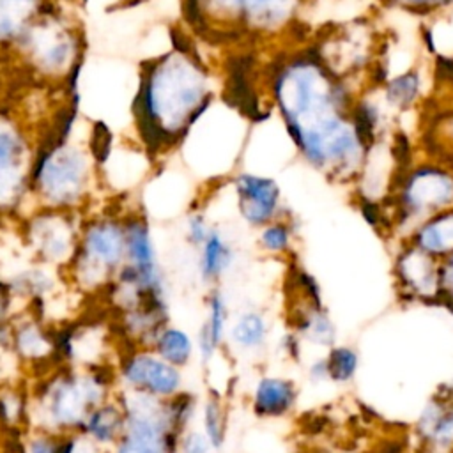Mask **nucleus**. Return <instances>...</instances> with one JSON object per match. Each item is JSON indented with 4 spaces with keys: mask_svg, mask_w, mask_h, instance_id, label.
<instances>
[{
    "mask_svg": "<svg viewBox=\"0 0 453 453\" xmlns=\"http://www.w3.org/2000/svg\"><path fill=\"white\" fill-rule=\"evenodd\" d=\"M271 106L301 157L338 179L363 168L366 149L350 115L354 94L322 62L317 46L276 55L265 71Z\"/></svg>",
    "mask_w": 453,
    "mask_h": 453,
    "instance_id": "1",
    "label": "nucleus"
},
{
    "mask_svg": "<svg viewBox=\"0 0 453 453\" xmlns=\"http://www.w3.org/2000/svg\"><path fill=\"white\" fill-rule=\"evenodd\" d=\"M219 78L191 44L177 42L140 67L131 122L136 142L159 159L180 149L200 120L212 110Z\"/></svg>",
    "mask_w": 453,
    "mask_h": 453,
    "instance_id": "2",
    "label": "nucleus"
},
{
    "mask_svg": "<svg viewBox=\"0 0 453 453\" xmlns=\"http://www.w3.org/2000/svg\"><path fill=\"white\" fill-rule=\"evenodd\" d=\"M74 106H64L39 131L30 175L34 207L85 214L99 203L101 157L92 134H76Z\"/></svg>",
    "mask_w": 453,
    "mask_h": 453,
    "instance_id": "3",
    "label": "nucleus"
},
{
    "mask_svg": "<svg viewBox=\"0 0 453 453\" xmlns=\"http://www.w3.org/2000/svg\"><path fill=\"white\" fill-rule=\"evenodd\" d=\"M85 58L78 18L55 0L21 35L5 60L37 87L74 92Z\"/></svg>",
    "mask_w": 453,
    "mask_h": 453,
    "instance_id": "4",
    "label": "nucleus"
},
{
    "mask_svg": "<svg viewBox=\"0 0 453 453\" xmlns=\"http://www.w3.org/2000/svg\"><path fill=\"white\" fill-rule=\"evenodd\" d=\"M28 380L30 428L60 435L80 434L87 416L119 389L115 365H58Z\"/></svg>",
    "mask_w": 453,
    "mask_h": 453,
    "instance_id": "5",
    "label": "nucleus"
},
{
    "mask_svg": "<svg viewBox=\"0 0 453 453\" xmlns=\"http://www.w3.org/2000/svg\"><path fill=\"white\" fill-rule=\"evenodd\" d=\"M126 205H96L81 216L74 255L62 271L65 283L81 296H104L126 264Z\"/></svg>",
    "mask_w": 453,
    "mask_h": 453,
    "instance_id": "6",
    "label": "nucleus"
},
{
    "mask_svg": "<svg viewBox=\"0 0 453 453\" xmlns=\"http://www.w3.org/2000/svg\"><path fill=\"white\" fill-rule=\"evenodd\" d=\"M304 0H182L191 27L218 39H267L290 28Z\"/></svg>",
    "mask_w": 453,
    "mask_h": 453,
    "instance_id": "7",
    "label": "nucleus"
},
{
    "mask_svg": "<svg viewBox=\"0 0 453 453\" xmlns=\"http://www.w3.org/2000/svg\"><path fill=\"white\" fill-rule=\"evenodd\" d=\"M39 126L12 106H0V221H19L34 205L30 175Z\"/></svg>",
    "mask_w": 453,
    "mask_h": 453,
    "instance_id": "8",
    "label": "nucleus"
},
{
    "mask_svg": "<svg viewBox=\"0 0 453 453\" xmlns=\"http://www.w3.org/2000/svg\"><path fill=\"white\" fill-rule=\"evenodd\" d=\"M83 214L32 207L19 221L21 241L35 264L62 273L76 250Z\"/></svg>",
    "mask_w": 453,
    "mask_h": 453,
    "instance_id": "9",
    "label": "nucleus"
},
{
    "mask_svg": "<svg viewBox=\"0 0 453 453\" xmlns=\"http://www.w3.org/2000/svg\"><path fill=\"white\" fill-rule=\"evenodd\" d=\"M126 412L122 439L108 453H177L179 434L172 428L165 400L117 389Z\"/></svg>",
    "mask_w": 453,
    "mask_h": 453,
    "instance_id": "10",
    "label": "nucleus"
},
{
    "mask_svg": "<svg viewBox=\"0 0 453 453\" xmlns=\"http://www.w3.org/2000/svg\"><path fill=\"white\" fill-rule=\"evenodd\" d=\"M393 186L396 219H428L453 207V172L441 165L409 166Z\"/></svg>",
    "mask_w": 453,
    "mask_h": 453,
    "instance_id": "11",
    "label": "nucleus"
},
{
    "mask_svg": "<svg viewBox=\"0 0 453 453\" xmlns=\"http://www.w3.org/2000/svg\"><path fill=\"white\" fill-rule=\"evenodd\" d=\"M117 386L157 400H170L186 391L184 370L166 363L149 347H124L115 361Z\"/></svg>",
    "mask_w": 453,
    "mask_h": 453,
    "instance_id": "12",
    "label": "nucleus"
},
{
    "mask_svg": "<svg viewBox=\"0 0 453 453\" xmlns=\"http://www.w3.org/2000/svg\"><path fill=\"white\" fill-rule=\"evenodd\" d=\"M11 347L21 372L39 377L57 366L55 359V326L28 308L18 311L11 322Z\"/></svg>",
    "mask_w": 453,
    "mask_h": 453,
    "instance_id": "13",
    "label": "nucleus"
},
{
    "mask_svg": "<svg viewBox=\"0 0 453 453\" xmlns=\"http://www.w3.org/2000/svg\"><path fill=\"white\" fill-rule=\"evenodd\" d=\"M230 188L237 216L255 230L287 216L280 184L264 173L241 170L230 177Z\"/></svg>",
    "mask_w": 453,
    "mask_h": 453,
    "instance_id": "14",
    "label": "nucleus"
},
{
    "mask_svg": "<svg viewBox=\"0 0 453 453\" xmlns=\"http://www.w3.org/2000/svg\"><path fill=\"white\" fill-rule=\"evenodd\" d=\"M395 287L402 299L421 304H439L441 260L403 241L393 264Z\"/></svg>",
    "mask_w": 453,
    "mask_h": 453,
    "instance_id": "15",
    "label": "nucleus"
},
{
    "mask_svg": "<svg viewBox=\"0 0 453 453\" xmlns=\"http://www.w3.org/2000/svg\"><path fill=\"white\" fill-rule=\"evenodd\" d=\"M412 437L421 453H453V382L428 396L414 421Z\"/></svg>",
    "mask_w": 453,
    "mask_h": 453,
    "instance_id": "16",
    "label": "nucleus"
},
{
    "mask_svg": "<svg viewBox=\"0 0 453 453\" xmlns=\"http://www.w3.org/2000/svg\"><path fill=\"white\" fill-rule=\"evenodd\" d=\"M299 396L301 388L294 377L283 373H262L251 384L248 403L257 419L276 421L296 412Z\"/></svg>",
    "mask_w": 453,
    "mask_h": 453,
    "instance_id": "17",
    "label": "nucleus"
},
{
    "mask_svg": "<svg viewBox=\"0 0 453 453\" xmlns=\"http://www.w3.org/2000/svg\"><path fill=\"white\" fill-rule=\"evenodd\" d=\"M230 320L232 313L223 288H207V296L203 299V319L195 334L196 359L202 366L211 365L218 357V354L226 347Z\"/></svg>",
    "mask_w": 453,
    "mask_h": 453,
    "instance_id": "18",
    "label": "nucleus"
},
{
    "mask_svg": "<svg viewBox=\"0 0 453 453\" xmlns=\"http://www.w3.org/2000/svg\"><path fill=\"white\" fill-rule=\"evenodd\" d=\"M196 274L207 288L221 287V281L230 274L237 260V251L226 232L214 223L209 235L195 250Z\"/></svg>",
    "mask_w": 453,
    "mask_h": 453,
    "instance_id": "19",
    "label": "nucleus"
},
{
    "mask_svg": "<svg viewBox=\"0 0 453 453\" xmlns=\"http://www.w3.org/2000/svg\"><path fill=\"white\" fill-rule=\"evenodd\" d=\"M273 324L269 315L260 308H244L232 315L226 347L242 356H257L269 347Z\"/></svg>",
    "mask_w": 453,
    "mask_h": 453,
    "instance_id": "20",
    "label": "nucleus"
},
{
    "mask_svg": "<svg viewBox=\"0 0 453 453\" xmlns=\"http://www.w3.org/2000/svg\"><path fill=\"white\" fill-rule=\"evenodd\" d=\"M55 0H0V58Z\"/></svg>",
    "mask_w": 453,
    "mask_h": 453,
    "instance_id": "21",
    "label": "nucleus"
},
{
    "mask_svg": "<svg viewBox=\"0 0 453 453\" xmlns=\"http://www.w3.org/2000/svg\"><path fill=\"white\" fill-rule=\"evenodd\" d=\"M126 430V412L117 396V393L99 403L85 419L81 426V435L92 441L96 446L110 451L124 435Z\"/></svg>",
    "mask_w": 453,
    "mask_h": 453,
    "instance_id": "22",
    "label": "nucleus"
},
{
    "mask_svg": "<svg viewBox=\"0 0 453 453\" xmlns=\"http://www.w3.org/2000/svg\"><path fill=\"white\" fill-rule=\"evenodd\" d=\"M405 241L439 260L446 258L453 253V207L421 221Z\"/></svg>",
    "mask_w": 453,
    "mask_h": 453,
    "instance_id": "23",
    "label": "nucleus"
},
{
    "mask_svg": "<svg viewBox=\"0 0 453 453\" xmlns=\"http://www.w3.org/2000/svg\"><path fill=\"white\" fill-rule=\"evenodd\" d=\"M150 349L166 363L180 370H186L196 359L195 334L172 322L159 329Z\"/></svg>",
    "mask_w": 453,
    "mask_h": 453,
    "instance_id": "24",
    "label": "nucleus"
},
{
    "mask_svg": "<svg viewBox=\"0 0 453 453\" xmlns=\"http://www.w3.org/2000/svg\"><path fill=\"white\" fill-rule=\"evenodd\" d=\"M196 425L209 437L216 453L225 449L228 439V403L218 389H211L200 400Z\"/></svg>",
    "mask_w": 453,
    "mask_h": 453,
    "instance_id": "25",
    "label": "nucleus"
},
{
    "mask_svg": "<svg viewBox=\"0 0 453 453\" xmlns=\"http://www.w3.org/2000/svg\"><path fill=\"white\" fill-rule=\"evenodd\" d=\"M296 228L288 216H281L257 230V248L274 258H287L294 253Z\"/></svg>",
    "mask_w": 453,
    "mask_h": 453,
    "instance_id": "26",
    "label": "nucleus"
},
{
    "mask_svg": "<svg viewBox=\"0 0 453 453\" xmlns=\"http://www.w3.org/2000/svg\"><path fill=\"white\" fill-rule=\"evenodd\" d=\"M322 356L326 361L327 382L336 386H347L354 382L361 366V356L354 345L334 343Z\"/></svg>",
    "mask_w": 453,
    "mask_h": 453,
    "instance_id": "27",
    "label": "nucleus"
},
{
    "mask_svg": "<svg viewBox=\"0 0 453 453\" xmlns=\"http://www.w3.org/2000/svg\"><path fill=\"white\" fill-rule=\"evenodd\" d=\"M421 80L416 71H407L405 74L395 76L386 87V97L389 104L396 110H407L414 104L419 96Z\"/></svg>",
    "mask_w": 453,
    "mask_h": 453,
    "instance_id": "28",
    "label": "nucleus"
},
{
    "mask_svg": "<svg viewBox=\"0 0 453 453\" xmlns=\"http://www.w3.org/2000/svg\"><path fill=\"white\" fill-rule=\"evenodd\" d=\"M214 221L211 219L207 209L203 207H189L184 218V239L191 250H196L202 241L212 230Z\"/></svg>",
    "mask_w": 453,
    "mask_h": 453,
    "instance_id": "29",
    "label": "nucleus"
},
{
    "mask_svg": "<svg viewBox=\"0 0 453 453\" xmlns=\"http://www.w3.org/2000/svg\"><path fill=\"white\" fill-rule=\"evenodd\" d=\"M62 435L41 428H30L19 439V453H58Z\"/></svg>",
    "mask_w": 453,
    "mask_h": 453,
    "instance_id": "30",
    "label": "nucleus"
},
{
    "mask_svg": "<svg viewBox=\"0 0 453 453\" xmlns=\"http://www.w3.org/2000/svg\"><path fill=\"white\" fill-rule=\"evenodd\" d=\"M177 453H216V449L200 426L195 425L179 435Z\"/></svg>",
    "mask_w": 453,
    "mask_h": 453,
    "instance_id": "31",
    "label": "nucleus"
},
{
    "mask_svg": "<svg viewBox=\"0 0 453 453\" xmlns=\"http://www.w3.org/2000/svg\"><path fill=\"white\" fill-rule=\"evenodd\" d=\"M439 306H444L453 313V253L441 260V299Z\"/></svg>",
    "mask_w": 453,
    "mask_h": 453,
    "instance_id": "32",
    "label": "nucleus"
},
{
    "mask_svg": "<svg viewBox=\"0 0 453 453\" xmlns=\"http://www.w3.org/2000/svg\"><path fill=\"white\" fill-rule=\"evenodd\" d=\"M58 453H108V451L96 446L92 441H88L81 434H65L62 435Z\"/></svg>",
    "mask_w": 453,
    "mask_h": 453,
    "instance_id": "33",
    "label": "nucleus"
},
{
    "mask_svg": "<svg viewBox=\"0 0 453 453\" xmlns=\"http://www.w3.org/2000/svg\"><path fill=\"white\" fill-rule=\"evenodd\" d=\"M303 342L299 340V336L292 331H287L285 334H281V338L278 340V349L280 352L290 359V361H299L301 359V349H303Z\"/></svg>",
    "mask_w": 453,
    "mask_h": 453,
    "instance_id": "34",
    "label": "nucleus"
},
{
    "mask_svg": "<svg viewBox=\"0 0 453 453\" xmlns=\"http://www.w3.org/2000/svg\"><path fill=\"white\" fill-rule=\"evenodd\" d=\"M306 379L310 384H326L327 382V370L324 356H317L310 365L306 366Z\"/></svg>",
    "mask_w": 453,
    "mask_h": 453,
    "instance_id": "35",
    "label": "nucleus"
}]
</instances>
